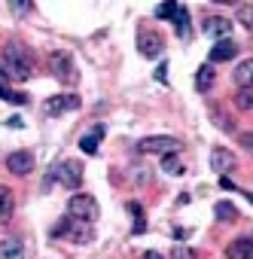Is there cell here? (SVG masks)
I'll return each instance as SVG.
<instances>
[{"label": "cell", "mask_w": 253, "mask_h": 259, "mask_svg": "<svg viewBox=\"0 0 253 259\" xmlns=\"http://www.w3.org/2000/svg\"><path fill=\"white\" fill-rule=\"evenodd\" d=\"M0 98L4 101H10V104H28V95H22V92H0Z\"/></svg>", "instance_id": "cell-25"}, {"label": "cell", "mask_w": 253, "mask_h": 259, "mask_svg": "<svg viewBox=\"0 0 253 259\" xmlns=\"http://www.w3.org/2000/svg\"><path fill=\"white\" fill-rule=\"evenodd\" d=\"M162 171H165V174H171V177H183V174H186V168H183V162H180V156H177V153H171V156H165V159H162Z\"/></svg>", "instance_id": "cell-18"}, {"label": "cell", "mask_w": 253, "mask_h": 259, "mask_svg": "<svg viewBox=\"0 0 253 259\" xmlns=\"http://www.w3.org/2000/svg\"><path fill=\"white\" fill-rule=\"evenodd\" d=\"M4 73L16 76V79H28L31 76V61H28V55L22 52L19 43H10L4 49Z\"/></svg>", "instance_id": "cell-1"}, {"label": "cell", "mask_w": 253, "mask_h": 259, "mask_svg": "<svg viewBox=\"0 0 253 259\" xmlns=\"http://www.w3.org/2000/svg\"><path fill=\"white\" fill-rule=\"evenodd\" d=\"M101 138H104V125H95V128H92V132H89V135H86V138L79 141V147H82V153H89V156H95V153H98V141H101Z\"/></svg>", "instance_id": "cell-16"}, {"label": "cell", "mask_w": 253, "mask_h": 259, "mask_svg": "<svg viewBox=\"0 0 253 259\" xmlns=\"http://www.w3.org/2000/svg\"><path fill=\"white\" fill-rule=\"evenodd\" d=\"M7 125H10V128H22V119H19V116H10Z\"/></svg>", "instance_id": "cell-30"}, {"label": "cell", "mask_w": 253, "mask_h": 259, "mask_svg": "<svg viewBox=\"0 0 253 259\" xmlns=\"http://www.w3.org/2000/svg\"><path fill=\"white\" fill-rule=\"evenodd\" d=\"M177 34L183 40L189 37V13H186V7H177Z\"/></svg>", "instance_id": "cell-21"}, {"label": "cell", "mask_w": 253, "mask_h": 259, "mask_svg": "<svg viewBox=\"0 0 253 259\" xmlns=\"http://www.w3.org/2000/svg\"><path fill=\"white\" fill-rule=\"evenodd\" d=\"M214 213H217L220 220H226V223H232V220H238V207H235L232 201H220V204L214 207Z\"/></svg>", "instance_id": "cell-20"}, {"label": "cell", "mask_w": 253, "mask_h": 259, "mask_svg": "<svg viewBox=\"0 0 253 259\" xmlns=\"http://www.w3.org/2000/svg\"><path fill=\"white\" fill-rule=\"evenodd\" d=\"M195 85H198V92H207V89L214 85V67H210V64L198 67V73H195Z\"/></svg>", "instance_id": "cell-19"}, {"label": "cell", "mask_w": 253, "mask_h": 259, "mask_svg": "<svg viewBox=\"0 0 253 259\" xmlns=\"http://www.w3.org/2000/svg\"><path fill=\"white\" fill-rule=\"evenodd\" d=\"M210 168H214L220 177H226V174L235 168V156H232L229 150H214V153H210Z\"/></svg>", "instance_id": "cell-9"}, {"label": "cell", "mask_w": 253, "mask_h": 259, "mask_svg": "<svg viewBox=\"0 0 253 259\" xmlns=\"http://www.w3.org/2000/svg\"><path fill=\"white\" fill-rule=\"evenodd\" d=\"M7 82H10V76L4 73V67H0V92H7Z\"/></svg>", "instance_id": "cell-29"}, {"label": "cell", "mask_w": 253, "mask_h": 259, "mask_svg": "<svg viewBox=\"0 0 253 259\" xmlns=\"http://www.w3.org/2000/svg\"><path fill=\"white\" fill-rule=\"evenodd\" d=\"M201 31L220 43V40H229V34H232V22H229L226 16H210V19L204 22V28H201Z\"/></svg>", "instance_id": "cell-6"}, {"label": "cell", "mask_w": 253, "mask_h": 259, "mask_svg": "<svg viewBox=\"0 0 253 259\" xmlns=\"http://www.w3.org/2000/svg\"><path fill=\"white\" fill-rule=\"evenodd\" d=\"M235 82H238V89H253V58H247L235 67Z\"/></svg>", "instance_id": "cell-14"}, {"label": "cell", "mask_w": 253, "mask_h": 259, "mask_svg": "<svg viewBox=\"0 0 253 259\" xmlns=\"http://www.w3.org/2000/svg\"><path fill=\"white\" fill-rule=\"evenodd\" d=\"M55 177H58V183H64L67 189H76L79 180H82V165H79V162H61L58 171H55Z\"/></svg>", "instance_id": "cell-5"}, {"label": "cell", "mask_w": 253, "mask_h": 259, "mask_svg": "<svg viewBox=\"0 0 253 259\" xmlns=\"http://www.w3.org/2000/svg\"><path fill=\"white\" fill-rule=\"evenodd\" d=\"M156 79H159V82H165V79H168V67H165V64H159V70H156Z\"/></svg>", "instance_id": "cell-27"}, {"label": "cell", "mask_w": 253, "mask_h": 259, "mask_svg": "<svg viewBox=\"0 0 253 259\" xmlns=\"http://www.w3.org/2000/svg\"><path fill=\"white\" fill-rule=\"evenodd\" d=\"M0 259H25V250L16 238H4L0 241Z\"/></svg>", "instance_id": "cell-15"}, {"label": "cell", "mask_w": 253, "mask_h": 259, "mask_svg": "<svg viewBox=\"0 0 253 259\" xmlns=\"http://www.w3.org/2000/svg\"><path fill=\"white\" fill-rule=\"evenodd\" d=\"M138 150H141V153H162V156H171V153L180 150V144H177L174 138L156 135V138H144V141L138 144Z\"/></svg>", "instance_id": "cell-3"}, {"label": "cell", "mask_w": 253, "mask_h": 259, "mask_svg": "<svg viewBox=\"0 0 253 259\" xmlns=\"http://www.w3.org/2000/svg\"><path fill=\"white\" fill-rule=\"evenodd\" d=\"M235 104H238L241 110H253V89H238Z\"/></svg>", "instance_id": "cell-23"}, {"label": "cell", "mask_w": 253, "mask_h": 259, "mask_svg": "<svg viewBox=\"0 0 253 259\" xmlns=\"http://www.w3.org/2000/svg\"><path fill=\"white\" fill-rule=\"evenodd\" d=\"M226 256L229 259H253V238H235L226 247Z\"/></svg>", "instance_id": "cell-11"}, {"label": "cell", "mask_w": 253, "mask_h": 259, "mask_svg": "<svg viewBox=\"0 0 253 259\" xmlns=\"http://www.w3.org/2000/svg\"><path fill=\"white\" fill-rule=\"evenodd\" d=\"M174 13H177V4H174V0H171V4H162V7L156 10V16H159V19H171Z\"/></svg>", "instance_id": "cell-26"}, {"label": "cell", "mask_w": 253, "mask_h": 259, "mask_svg": "<svg viewBox=\"0 0 253 259\" xmlns=\"http://www.w3.org/2000/svg\"><path fill=\"white\" fill-rule=\"evenodd\" d=\"M7 168L13 171V174H19V177H25L31 168H34V156L31 153H13L10 159H7Z\"/></svg>", "instance_id": "cell-12"}, {"label": "cell", "mask_w": 253, "mask_h": 259, "mask_svg": "<svg viewBox=\"0 0 253 259\" xmlns=\"http://www.w3.org/2000/svg\"><path fill=\"white\" fill-rule=\"evenodd\" d=\"M138 49H141V55H147V58H156V55H162V49H165V40H162L156 31H141V37H138Z\"/></svg>", "instance_id": "cell-4"}, {"label": "cell", "mask_w": 253, "mask_h": 259, "mask_svg": "<svg viewBox=\"0 0 253 259\" xmlns=\"http://www.w3.org/2000/svg\"><path fill=\"white\" fill-rule=\"evenodd\" d=\"M67 238H70L73 244H92V238H95V232H92V226H89V223H79V220H70V226H67Z\"/></svg>", "instance_id": "cell-10"}, {"label": "cell", "mask_w": 253, "mask_h": 259, "mask_svg": "<svg viewBox=\"0 0 253 259\" xmlns=\"http://www.w3.org/2000/svg\"><path fill=\"white\" fill-rule=\"evenodd\" d=\"M76 107H79V98L76 95H55V98L46 101V113L49 116H61V113L76 110Z\"/></svg>", "instance_id": "cell-7"}, {"label": "cell", "mask_w": 253, "mask_h": 259, "mask_svg": "<svg viewBox=\"0 0 253 259\" xmlns=\"http://www.w3.org/2000/svg\"><path fill=\"white\" fill-rule=\"evenodd\" d=\"M67 213H70V220H79V223H89V226H92V223L98 220L101 207H98V201H95L92 195H70Z\"/></svg>", "instance_id": "cell-2"}, {"label": "cell", "mask_w": 253, "mask_h": 259, "mask_svg": "<svg viewBox=\"0 0 253 259\" xmlns=\"http://www.w3.org/2000/svg\"><path fill=\"white\" fill-rule=\"evenodd\" d=\"M171 259H198V253H195L192 247H186V244H177V247L171 250Z\"/></svg>", "instance_id": "cell-24"}, {"label": "cell", "mask_w": 253, "mask_h": 259, "mask_svg": "<svg viewBox=\"0 0 253 259\" xmlns=\"http://www.w3.org/2000/svg\"><path fill=\"white\" fill-rule=\"evenodd\" d=\"M247 198H250V201H253V192H247Z\"/></svg>", "instance_id": "cell-32"}, {"label": "cell", "mask_w": 253, "mask_h": 259, "mask_svg": "<svg viewBox=\"0 0 253 259\" xmlns=\"http://www.w3.org/2000/svg\"><path fill=\"white\" fill-rule=\"evenodd\" d=\"M144 259H162V256H159L156 250H150V253H144Z\"/></svg>", "instance_id": "cell-31"}, {"label": "cell", "mask_w": 253, "mask_h": 259, "mask_svg": "<svg viewBox=\"0 0 253 259\" xmlns=\"http://www.w3.org/2000/svg\"><path fill=\"white\" fill-rule=\"evenodd\" d=\"M238 22L253 34V4H244V7H238Z\"/></svg>", "instance_id": "cell-22"}, {"label": "cell", "mask_w": 253, "mask_h": 259, "mask_svg": "<svg viewBox=\"0 0 253 259\" xmlns=\"http://www.w3.org/2000/svg\"><path fill=\"white\" fill-rule=\"evenodd\" d=\"M13 207H16V198H13V189L0 186V223H7L13 217Z\"/></svg>", "instance_id": "cell-17"}, {"label": "cell", "mask_w": 253, "mask_h": 259, "mask_svg": "<svg viewBox=\"0 0 253 259\" xmlns=\"http://www.w3.org/2000/svg\"><path fill=\"white\" fill-rule=\"evenodd\" d=\"M241 147H247L253 153V135H241Z\"/></svg>", "instance_id": "cell-28"}, {"label": "cell", "mask_w": 253, "mask_h": 259, "mask_svg": "<svg viewBox=\"0 0 253 259\" xmlns=\"http://www.w3.org/2000/svg\"><path fill=\"white\" fill-rule=\"evenodd\" d=\"M235 55H238V43H232V40H220L210 49V61H232Z\"/></svg>", "instance_id": "cell-13"}, {"label": "cell", "mask_w": 253, "mask_h": 259, "mask_svg": "<svg viewBox=\"0 0 253 259\" xmlns=\"http://www.w3.org/2000/svg\"><path fill=\"white\" fill-rule=\"evenodd\" d=\"M49 64H52V73H55L61 82H73V79H76V70H73V64H70V58H67L64 52H55Z\"/></svg>", "instance_id": "cell-8"}]
</instances>
